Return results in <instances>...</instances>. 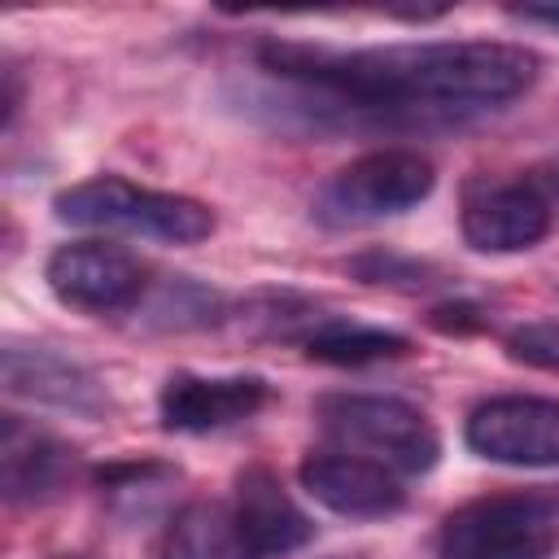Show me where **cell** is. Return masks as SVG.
<instances>
[{"mask_svg":"<svg viewBox=\"0 0 559 559\" xmlns=\"http://www.w3.org/2000/svg\"><path fill=\"white\" fill-rule=\"evenodd\" d=\"M258 66L301 96L314 127H402L502 109L537 83L542 57L502 39H424L336 48L262 39Z\"/></svg>","mask_w":559,"mask_h":559,"instance_id":"cell-1","label":"cell"},{"mask_svg":"<svg viewBox=\"0 0 559 559\" xmlns=\"http://www.w3.org/2000/svg\"><path fill=\"white\" fill-rule=\"evenodd\" d=\"M52 218L83 231H122L157 245H201L214 236V210L183 192L131 183L122 175H92L52 197Z\"/></svg>","mask_w":559,"mask_h":559,"instance_id":"cell-2","label":"cell"},{"mask_svg":"<svg viewBox=\"0 0 559 559\" xmlns=\"http://www.w3.org/2000/svg\"><path fill=\"white\" fill-rule=\"evenodd\" d=\"M314 424L328 437L332 450L371 459L380 467H389L393 476H424L437 467L441 459V432L437 424L402 402V397H384V393H323L314 402Z\"/></svg>","mask_w":559,"mask_h":559,"instance_id":"cell-3","label":"cell"},{"mask_svg":"<svg viewBox=\"0 0 559 559\" xmlns=\"http://www.w3.org/2000/svg\"><path fill=\"white\" fill-rule=\"evenodd\" d=\"M437 188V170L424 153L415 148H371L354 162H345L328 183L314 192L310 214L332 227H371L384 218H402L419 201H428Z\"/></svg>","mask_w":559,"mask_h":559,"instance_id":"cell-4","label":"cell"},{"mask_svg":"<svg viewBox=\"0 0 559 559\" xmlns=\"http://www.w3.org/2000/svg\"><path fill=\"white\" fill-rule=\"evenodd\" d=\"M559 507L546 493H480L454 507L437 533V559H550Z\"/></svg>","mask_w":559,"mask_h":559,"instance_id":"cell-5","label":"cell"},{"mask_svg":"<svg viewBox=\"0 0 559 559\" xmlns=\"http://www.w3.org/2000/svg\"><path fill=\"white\" fill-rule=\"evenodd\" d=\"M44 280L61 306L83 314H127L148 297V266L131 249L105 240H74L52 249Z\"/></svg>","mask_w":559,"mask_h":559,"instance_id":"cell-6","label":"cell"},{"mask_svg":"<svg viewBox=\"0 0 559 559\" xmlns=\"http://www.w3.org/2000/svg\"><path fill=\"white\" fill-rule=\"evenodd\" d=\"M463 441L472 454L502 467H559V397H485L472 406Z\"/></svg>","mask_w":559,"mask_h":559,"instance_id":"cell-7","label":"cell"},{"mask_svg":"<svg viewBox=\"0 0 559 559\" xmlns=\"http://www.w3.org/2000/svg\"><path fill=\"white\" fill-rule=\"evenodd\" d=\"M459 231L476 253H528L550 231V201L528 179H476L463 192Z\"/></svg>","mask_w":559,"mask_h":559,"instance_id":"cell-8","label":"cell"},{"mask_svg":"<svg viewBox=\"0 0 559 559\" xmlns=\"http://www.w3.org/2000/svg\"><path fill=\"white\" fill-rule=\"evenodd\" d=\"M271 402L262 376H197L175 371L157 393V419L166 432H223L253 419Z\"/></svg>","mask_w":559,"mask_h":559,"instance_id":"cell-9","label":"cell"},{"mask_svg":"<svg viewBox=\"0 0 559 559\" xmlns=\"http://www.w3.org/2000/svg\"><path fill=\"white\" fill-rule=\"evenodd\" d=\"M297 480L319 507H328L332 515H345V520H389L406 507L402 476H393L389 467H380L371 459L332 450V445L319 454H306L297 467Z\"/></svg>","mask_w":559,"mask_h":559,"instance_id":"cell-10","label":"cell"},{"mask_svg":"<svg viewBox=\"0 0 559 559\" xmlns=\"http://www.w3.org/2000/svg\"><path fill=\"white\" fill-rule=\"evenodd\" d=\"M0 376L9 397H26L35 406L70 411L83 419H100L109 411L105 384L74 358L48 349V345H26V341H4L0 349Z\"/></svg>","mask_w":559,"mask_h":559,"instance_id":"cell-11","label":"cell"},{"mask_svg":"<svg viewBox=\"0 0 559 559\" xmlns=\"http://www.w3.org/2000/svg\"><path fill=\"white\" fill-rule=\"evenodd\" d=\"M74 480V450L48 428L4 415L0 424V489L13 507H35L57 498Z\"/></svg>","mask_w":559,"mask_h":559,"instance_id":"cell-12","label":"cell"},{"mask_svg":"<svg viewBox=\"0 0 559 559\" xmlns=\"http://www.w3.org/2000/svg\"><path fill=\"white\" fill-rule=\"evenodd\" d=\"M231 507H236V515L245 520L249 537L258 542L262 559L297 555V550L310 546V537H314L310 515L288 498V489L280 485V476H275L271 467H262V463L236 472Z\"/></svg>","mask_w":559,"mask_h":559,"instance_id":"cell-13","label":"cell"},{"mask_svg":"<svg viewBox=\"0 0 559 559\" xmlns=\"http://www.w3.org/2000/svg\"><path fill=\"white\" fill-rule=\"evenodd\" d=\"M157 559H262V550L236 515L231 498H197L166 524Z\"/></svg>","mask_w":559,"mask_h":559,"instance_id":"cell-14","label":"cell"},{"mask_svg":"<svg viewBox=\"0 0 559 559\" xmlns=\"http://www.w3.org/2000/svg\"><path fill=\"white\" fill-rule=\"evenodd\" d=\"M301 349H306V358L328 362V367H367V362H384V358L411 354V336L323 310L319 323L301 336Z\"/></svg>","mask_w":559,"mask_h":559,"instance_id":"cell-15","label":"cell"},{"mask_svg":"<svg viewBox=\"0 0 559 559\" xmlns=\"http://www.w3.org/2000/svg\"><path fill=\"white\" fill-rule=\"evenodd\" d=\"M507 354L524 367L537 371H559V319H537V323H520L507 336Z\"/></svg>","mask_w":559,"mask_h":559,"instance_id":"cell-16","label":"cell"},{"mask_svg":"<svg viewBox=\"0 0 559 559\" xmlns=\"http://www.w3.org/2000/svg\"><path fill=\"white\" fill-rule=\"evenodd\" d=\"M349 271H354L362 284H406V288H424V284H428V280H424L428 266L406 262V258H393V253H380V249L354 258Z\"/></svg>","mask_w":559,"mask_h":559,"instance_id":"cell-17","label":"cell"},{"mask_svg":"<svg viewBox=\"0 0 559 559\" xmlns=\"http://www.w3.org/2000/svg\"><path fill=\"white\" fill-rule=\"evenodd\" d=\"M17 109H22V79L17 66H4V127L17 122Z\"/></svg>","mask_w":559,"mask_h":559,"instance_id":"cell-18","label":"cell"},{"mask_svg":"<svg viewBox=\"0 0 559 559\" xmlns=\"http://www.w3.org/2000/svg\"><path fill=\"white\" fill-rule=\"evenodd\" d=\"M511 17H520V22H542V26H555V31H559V0H550V4H515Z\"/></svg>","mask_w":559,"mask_h":559,"instance_id":"cell-19","label":"cell"},{"mask_svg":"<svg viewBox=\"0 0 559 559\" xmlns=\"http://www.w3.org/2000/svg\"><path fill=\"white\" fill-rule=\"evenodd\" d=\"M550 183H555V192H559V166H555V175H550Z\"/></svg>","mask_w":559,"mask_h":559,"instance_id":"cell-20","label":"cell"},{"mask_svg":"<svg viewBox=\"0 0 559 559\" xmlns=\"http://www.w3.org/2000/svg\"><path fill=\"white\" fill-rule=\"evenodd\" d=\"M336 559H362V555H336Z\"/></svg>","mask_w":559,"mask_h":559,"instance_id":"cell-21","label":"cell"}]
</instances>
